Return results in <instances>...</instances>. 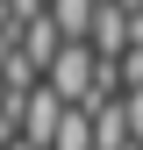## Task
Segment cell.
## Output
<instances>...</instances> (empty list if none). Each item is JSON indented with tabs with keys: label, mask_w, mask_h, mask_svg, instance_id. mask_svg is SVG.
<instances>
[{
	"label": "cell",
	"mask_w": 143,
	"mask_h": 150,
	"mask_svg": "<svg viewBox=\"0 0 143 150\" xmlns=\"http://www.w3.org/2000/svg\"><path fill=\"white\" fill-rule=\"evenodd\" d=\"M43 86L57 93L64 107H86V100H93V86H100V57H93V43H64Z\"/></svg>",
	"instance_id": "6da1fadb"
},
{
	"label": "cell",
	"mask_w": 143,
	"mask_h": 150,
	"mask_svg": "<svg viewBox=\"0 0 143 150\" xmlns=\"http://www.w3.org/2000/svg\"><path fill=\"white\" fill-rule=\"evenodd\" d=\"M64 115H72V107L57 100V93H50V86H36L29 100H22V143L50 150V143H57V122H64Z\"/></svg>",
	"instance_id": "7a4b0ae2"
},
{
	"label": "cell",
	"mask_w": 143,
	"mask_h": 150,
	"mask_svg": "<svg viewBox=\"0 0 143 150\" xmlns=\"http://www.w3.org/2000/svg\"><path fill=\"white\" fill-rule=\"evenodd\" d=\"M86 43H93L100 64H122V57H129V7L100 0V22H93V36H86Z\"/></svg>",
	"instance_id": "3957f363"
},
{
	"label": "cell",
	"mask_w": 143,
	"mask_h": 150,
	"mask_svg": "<svg viewBox=\"0 0 143 150\" xmlns=\"http://www.w3.org/2000/svg\"><path fill=\"white\" fill-rule=\"evenodd\" d=\"M86 115H93V150H136V136H129V107H122V100H93Z\"/></svg>",
	"instance_id": "277c9868"
},
{
	"label": "cell",
	"mask_w": 143,
	"mask_h": 150,
	"mask_svg": "<svg viewBox=\"0 0 143 150\" xmlns=\"http://www.w3.org/2000/svg\"><path fill=\"white\" fill-rule=\"evenodd\" d=\"M50 22L64 29V43H86L100 22V0H50Z\"/></svg>",
	"instance_id": "5b68a950"
},
{
	"label": "cell",
	"mask_w": 143,
	"mask_h": 150,
	"mask_svg": "<svg viewBox=\"0 0 143 150\" xmlns=\"http://www.w3.org/2000/svg\"><path fill=\"white\" fill-rule=\"evenodd\" d=\"M50 150H93V115L72 107V115L57 122V143H50Z\"/></svg>",
	"instance_id": "8992f818"
},
{
	"label": "cell",
	"mask_w": 143,
	"mask_h": 150,
	"mask_svg": "<svg viewBox=\"0 0 143 150\" xmlns=\"http://www.w3.org/2000/svg\"><path fill=\"white\" fill-rule=\"evenodd\" d=\"M122 107H129V136H136V150H143V93H122Z\"/></svg>",
	"instance_id": "52a82bcc"
}]
</instances>
